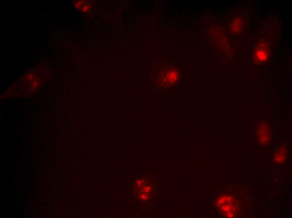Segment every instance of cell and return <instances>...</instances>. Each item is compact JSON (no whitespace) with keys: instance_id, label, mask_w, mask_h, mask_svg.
<instances>
[{"instance_id":"cell-1","label":"cell","mask_w":292,"mask_h":218,"mask_svg":"<svg viewBox=\"0 0 292 218\" xmlns=\"http://www.w3.org/2000/svg\"><path fill=\"white\" fill-rule=\"evenodd\" d=\"M285 149H280L275 156V160L277 163L279 164L283 163L285 160Z\"/></svg>"}]
</instances>
